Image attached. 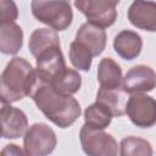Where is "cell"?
<instances>
[{
  "mask_svg": "<svg viewBox=\"0 0 156 156\" xmlns=\"http://www.w3.org/2000/svg\"><path fill=\"white\" fill-rule=\"evenodd\" d=\"M29 96L43 115L60 128L71 127L82 113L80 105L73 96L57 94L37 74Z\"/></svg>",
  "mask_w": 156,
  "mask_h": 156,
  "instance_id": "obj_1",
  "label": "cell"
},
{
  "mask_svg": "<svg viewBox=\"0 0 156 156\" xmlns=\"http://www.w3.org/2000/svg\"><path fill=\"white\" fill-rule=\"evenodd\" d=\"M35 82V69L22 58L13 57L0 74V96L7 102H16L29 96Z\"/></svg>",
  "mask_w": 156,
  "mask_h": 156,
  "instance_id": "obj_2",
  "label": "cell"
},
{
  "mask_svg": "<svg viewBox=\"0 0 156 156\" xmlns=\"http://www.w3.org/2000/svg\"><path fill=\"white\" fill-rule=\"evenodd\" d=\"M33 16L41 23L49 26L55 32L67 29L73 21L71 4L65 0H33L30 2Z\"/></svg>",
  "mask_w": 156,
  "mask_h": 156,
  "instance_id": "obj_3",
  "label": "cell"
},
{
  "mask_svg": "<svg viewBox=\"0 0 156 156\" xmlns=\"http://www.w3.org/2000/svg\"><path fill=\"white\" fill-rule=\"evenodd\" d=\"M82 149L87 156H117L118 144L116 139L100 129H93L83 124L79 132Z\"/></svg>",
  "mask_w": 156,
  "mask_h": 156,
  "instance_id": "obj_4",
  "label": "cell"
},
{
  "mask_svg": "<svg viewBox=\"0 0 156 156\" xmlns=\"http://www.w3.org/2000/svg\"><path fill=\"white\" fill-rule=\"evenodd\" d=\"M118 2V0H76L74 6L89 23L104 29L116 22Z\"/></svg>",
  "mask_w": 156,
  "mask_h": 156,
  "instance_id": "obj_5",
  "label": "cell"
},
{
  "mask_svg": "<svg viewBox=\"0 0 156 156\" xmlns=\"http://www.w3.org/2000/svg\"><path fill=\"white\" fill-rule=\"evenodd\" d=\"M55 132L45 123L32 124L23 135L24 150L30 156H49L56 147Z\"/></svg>",
  "mask_w": 156,
  "mask_h": 156,
  "instance_id": "obj_6",
  "label": "cell"
},
{
  "mask_svg": "<svg viewBox=\"0 0 156 156\" xmlns=\"http://www.w3.org/2000/svg\"><path fill=\"white\" fill-rule=\"evenodd\" d=\"M126 113L139 128H150L156 123V102L146 94H132L126 104Z\"/></svg>",
  "mask_w": 156,
  "mask_h": 156,
  "instance_id": "obj_7",
  "label": "cell"
},
{
  "mask_svg": "<svg viewBox=\"0 0 156 156\" xmlns=\"http://www.w3.org/2000/svg\"><path fill=\"white\" fill-rule=\"evenodd\" d=\"M155 85V71L146 65H136L132 67L122 78V88L126 94H145L147 91H152Z\"/></svg>",
  "mask_w": 156,
  "mask_h": 156,
  "instance_id": "obj_8",
  "label": "cell"
},
{
  "mask_svg": "<svg viewBox=\"0 0 156 156\" xmlns=\"http://www.w3.org/2000/svg\"><path fill=\"white\" fill-rule=\"evenodd\" d=\"M0 123L2 138L17 139L24 135L28 127V118L22 110L11 106L10 102H6L0 110Z\"/></svg>",
  "mask_w": 156,
  "mask_h": 156,
  "instance_id": "obj_9",
  "label": "cell"
},
{
  "mask_svg": "<svg viewBox=\"0 0 156 156\" xmlns=\"http://www.w3.org/2000/svg\"><path fill=\"white\" fill-rule=\"evenodd\" d=\"M106 40H107V35L105 29L94 26L89 22H85L79 27L74 39V41L78 45H80L83 49L89 51L93 57L99 56L105 50Z\"/></svg>",
  "mask_w": 156,
  "mask_h": 156,
  "instance_id": "obj_10",
  "label": "cell"
},
{
  "mask_svg": "<svg viewBox=\"0 0 156 156\" xmlns=\"http://www.w3.org/2000/svg\"><path fill=\"white\" fill-rule=\"evenodd\" d=\"M35 61H37L35 74L38 78H40L46 83L58 72L63 71L67 67L63 54L60 48H52L39 54L35 57Z\"/></svg>",
  "mask_w": 156,
  "mask_h": 156,
  "instance_id": "obj_11",
  "label": "cell"
},
{
  "mask_svg": "<svg viewBox=\"0 0 156 156\" xmlns=\"http://www.w3.org/2000/svg\"><path fill=\"white\" fill-rule=\"evenodd\" d=\"M129 22L143 30H156V4L154 1H133L128 9Z\"/></svg>",
  "mask_w": 156,
  "mask_h": 156,
  "instance_id": "obj_12",
  "label": "cell"
},
{
  "mask_svg": "<svg viewBox=\"0 0 156 156\" xmlns=\"http://www.w3.org/2000/svg\"><path fill=\"white\" fill-rule=\"evenodd\" d=\"M143 48L141 37L129 29H123L113 39V49L119 57L127 61H132L139 56Z\"/></svg>",
  "mask_w": 156,
  "mask_h": 156,
  "instance_id": "obj_13",
  "label": "cell"
},
{
  "mask_svg": "<svg viewBox=\"0 0 156 156\" xmlns=\"http://www.w3.org/2000/svg\"><path fill=\"white\" fill-rule=\"evenodd\" d=\"M48 84L57 94L72 96L80 89L82 77L78 73V71L66 67L63 71L58 72L55 77H52L48 82Z\"/></svg>",
  "mask_w": 156,
  "mask_h": 156,
  "instance_id": "obj_14",
  "label": "cell"
},
{
  "mask_svg": "<svg viewBox=\"0 0 156 156\" xmlns=\"http://www.w3.org/2000/svg\"><path fill=\"white\" fill-rule=\"evenodd\" d=\"M122 68L111 57H104L98 66V80L100 88L119 89L122 88Z\"/></svg>",
  "mask_w": 156,
  "mask_h": 156,
  "instance_id": "obj_15",
  "label": "cell"
},
{
  "mask_svg": "<svg viewBox=\"0 0 156 156\" xmlns=\"http://www.w3.org/2000/svg\"><path fill=\"white\" fill-rule=\"evenodd\" d=\"M23 45V30L17 23L0 24V52L16 55Z\"/></svg>",
  "mask_w": 156,
  "mask_h": 156,
  "instance_id": "obj_16",
  "label": "cell"
},
{
  "mask_svg": "<svg viewBox=\"0 0 156 156\" xmlns=\"http://www.w3.org/2000/svg\"><path fill=\"white\" fill-rule=\"evenodd\" d=\"M127 94L123 88L119 89H104L99 88L96 94V102L105 106L113 117H119L126 113Z\"/></svg>",
  "mask_w": 156,
  "mask_h": 156,
  "instance_id": "obj_17",
  "label": "cell"
},
{
  "mask_svg": "<svg viewBox=\"0 0 156 156\" xmlns=\"http://www.w3.org/2000/svg\"><path fill=\"white\" fill-rule=\"evenodd\" d=\"M52 48H60V38L54 29L38 28L30 34L28 49L32 56L37 57L39 54Z\"/></svg>",
  "mask_w": 156,
  "mask_h": 156,
  "instance_id": "obj_18",
  "label": "cell"
},
{
  "mask_svg": "<svg viewBox=\"0 0 156 156\" xmlns=\"http://www.w3.org/2000/svg\"><path fill=\"white\" fill-rule=\"evenodd\" d=\"M112 117V113L105 106L95 101L84 111V124L93 129L104 130L110 126Z\"/></svg>",
  "mask_w": 156,
  "mask_h": 156,
  "instance_id": "obj_19",
  "label": "cell"
},
{
  "mask_svg": "<svg viewBox=\"0 0 156 156\" xmlns=\"http://www.w3.org/2000/svg\"><path fill=\"white\" fill-rule=\"evenodd\" d=\"M152 146L146 139L130 135L121 140L119 156H152Z\"/></svg>",
  "mask_w": 156,
  "mask_h": 156,
  "instance_id": "obj_20",
  "label": "cell"
},
{
  "mask_svg": "<svg viewBox=\"0 0 156 156\" xmlns=\"http://www.w3.org/2000/svg\"><path fill=\"white\" fill-rule=\"evenodd\" d=\"M69 61L74 68L79 71H89L93 62V56L89 51L78 45L74 40L69 45Z\"/></svg>",
  "mask_w": 156,
  "mask_h": 156,
  "instance_id": "obj_21",
  "label": "cell"
},
{
  "mask_svg": "<svg viewBox=\"0 0 156 156\" xmlns=\"http://www.w3.org/2000/svg\"><path fill=\"white\" fill-rule=\"evenodd\" d=\"M18 17V9L12 0H0V24L13 23Z\"/></svg>",
  "mask_w": 156,
  "mask_h": 156,
  "instance_id": "obj_22",
  "label": "cell"
},
{
  "mask_svg": "<svg viewBox=\"0 0 156 156\" xmlns=\"http://www.w3.org/2000/svg\"><path fill=\"white\" fill-rule=\"evenodd\" d=\"M0 156H30L24 149L16 144H7L0 152Z\"/></svg>",
  "mask_w": 156,
  "mask_h": 156,
  "instance_id": "obj_23",
  "label": "cell"
}]
</instances>
